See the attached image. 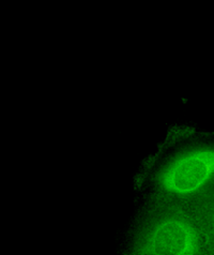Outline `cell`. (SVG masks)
I'll return each instance as SVG.
<instances>
[{"mask_svg":"<svg viewBox=\"0 0 214 255\" xmlns=\"http://www.w3.org/2000/svg\"><path fill=\"white\" fill-rule=\"evenodd\" d=\"M205 238L184 204L160 197L135 233L133 255H207Z\"/></svg>","mask_w":214,"mask_h":255,"instance_id":"obj_1","label":"cell"},{"mask_svg":"<svg viewBox=\"0 0 214 255\" xmlns=\"http://www.w3.org/2000/svg\"><path fill=\"white\" fill-rule=\"evenodd\" d=\"M214 181V145L195 146L178 153L155 177L159 196L187 204Z\"/></svg>","mask_w":214,"mask_h":255,"instance_id":"obj_2","label":"cell"},{"mask_svg":"<svg viewBox=\"0 0 214 255\" xmlns=\"http://www.w3.org/2000/svg\"><path fill=\"white\" fill-rule=\"evenodd\" d=\"M184 206L201 230L208 252L214 253V181Z\"/></svg>","mask_w":214,"mask_h":255,"instance_id":"obj_3","label":"cell"},{"mask_svg":"<svg viewBox=\"0 0 214 255\" xmlns=\"http://www.w3.org/2000/svg\"><path fill=\"white\" fill-rule=\"evenodd\" d=\"M207 255H214V253H210V252H208V253H207Z\"/></svg>","mask_w":214,"mask_h":255,"instance_id":"obj_4","label":"cell"}]
</instances>
